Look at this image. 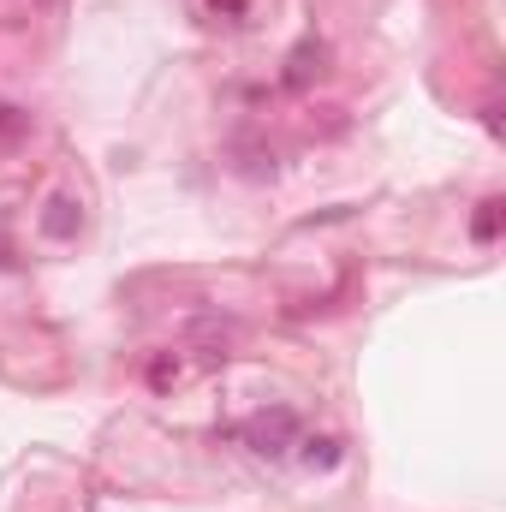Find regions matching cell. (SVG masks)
I'll use <instances>...</instances> for the list:
<instances>
[{
  "label": "cell",
  "mask_w": 506,
  "mask_h": 512,
  "mask_svg": "<svg viewBox=\"0 0 506 512\" xmlns=\"http://www.w3.org/2000/svg\"><path fill=\"white\" fill-rule=\"evenodd\" d=\"M471 233H477V245H495V239H501V197H489V203L477 209Z\"/></svg>",
  "instance_id": "2"
},
{
  "label": "cell",
  "mask_w": 506,
  "mask_h": 512,
  "mask_svg": "<svg viewBox=\"0 0 506 512\" xmlns=\"http://www.w3.org/2000/svg\"><path fill=\"white\" fill-rule=\"evenodd\" d=\"M24 131V114L18 108H0V137H18Z\"/></svg>",
  "instance_id": "3"
},
{
  "label": "cell",
  "mask_w": 506,
  "mask_h": 512,
  "mask_svg": "<svg viewBox=\"0 0 506 512\" xmlns=\"http://www.w3.org/2000/svg\"><path fill=\"white\" fill-rule=\"evenodd\" d=\"M78 221H84L78 197H54V203H48V215H42V233H48V239H72V233H78Z\"/></svg>",
  "instance_id": "1"
}]
</instances>
